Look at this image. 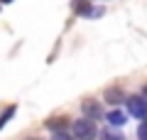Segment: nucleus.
<instances>
[{
  "mask_svg": "<svg viewBox=\"0 0 147 140\" xmlns=\"http://www.w3.org/2000/svg\"><path fill=\"white\" fill-rule=\"evenodd\" d=\"M52 140H71V138H69L66 133H54V138H52Z\"/></svg>",
  "mask_w": 147,
  "mask_h": 140,
  "instance_id": "obj_9",
  "label": "nucleus"
},
{
  "mask_svg": "<svg viewBox=\"0 0 147 140\" xmlns=\"http://www.w3.org/2000/svg\"><path fill=\"white\" fill-rule=\"evenodd\" d=\"M71 7H74V12L81 15V17H98V15H103V7H100V10H93L91 0H74Z\"/></svg>",
  "mask_w": 147,
  "mask_h": 140,
  "instance_id": "obj_3",
  "label": "nucleus"
},
{
  "mask_svg": "<svg viewBox=\"0 0 147 140\" xmlns=\"http://www.w3.org/2000/svg\"><path fill=\"white\" fill-rule=\"evenodd\" d=\"M142 99H147V86H145V91H142Z\"/></svg>",
  "mask_w": 147,
  "mask_h": 140,
  "instance_id": "obj_11",
  "label": "nucleus"
},
{
  "mask_svg": "<svg viewBox=\"0 0 147 140\" xmlns=\"http://www.w3.org/2000/svg\"><path fill=\"white\" fill-rule=\"evenodd\" d=\"M84 113L88 120H98L100 116H103V111H100V106L96 103V101H84Z\"/></svg>",
  "mask_w": 147,
  "mask_h": 140,
  "instance_id": "obj_4",
  "label": "nucleus"
},
{
  "mask_svg": "<svg viewBox=\"0 0 147 140\" xmlns=\"http://www.w3.org/2000/svg\"><path fill=\"white\" fill-rule=\"evenodd\" d=\"M103 96H105L108 103H120V101H123V91H120V88H108Z\"/></svg>",
  "mask_w": 147,
  "mask_h": 140,
  "instance_id": "obj_6",
  "label": "nucleus"
},
{
  "mask_svg": "<svg viewBox=\"0 0 147 140\" xmlns=\"http://www.w3.org/2000/svg\"><path fill=\"white\" fill-rule=\"evenodd\" d=\"M0 3H12V0H0Z\"/></svg>",
  "mask_w": 147,
  "mask_h": 140,
  "instance_id": "obj_12",
  "label": "nucleus"
},
{
  "mask_svg": "<svg viewBox=\"0 0 147 140\" xmlns=\"http://www.w3.org/2000/svg\"><path fill=\"white\" fill-rule=\"evenodd\" d=\"M71 133H74V138H76V140H93L98 130H96L93 120L79 118V120H74V123H71Z\"/></svg>",
  "mask_w": 147,
  "mask_h": 140,
  "instance_id": "obj_1",
  "label": "nucleus"
},
{
  "mask_svg": "<svg viewBox=\"0 0 147 140\" xmlns=\"http://www.w3.org/2000/svg\"><path fill=\"white\" fill-rule=\"evenodd\" d=\"M15 113H17V106H7V108L3 111V113H0V130L5 128V123H7V120H10Z\"/></svg>",
  "mask_w": 147,
  "mask_h": 140,
  "instance_id": "obj_7",
  "label": "nucleus"
},
{
  "mask_svg": "<svg viewBox=\"0 0 147 140\" xmlns=\"http://www.w3.org/2000/svg\"><path fill=\"white\" fill-rule=\"evenodd\" d=\"M105 140H123V135H110V133H103Z\"/></svg>",
  "mask_w": 147,
  "mask_h": 140,
  "instance_id": "obj_10",
  "label": "nucleus"
},
{
  "mask_svg": "<svg viewBox=\"0 0 147 140\" xmlns=\"http://www.w3.org/2000/svg\"><path fill=\"white\" fill-rule=\"evenodd\" d=\"M137 138H140V140H147V120L137 128Z\"/></svg>",
  "mask_w": 147,
  "mask_h": 140,
  "instance_id": "obj_8",
  "label": "nucleus"
},
{
  "mask_svg": "<svg viewBox=\"0 0 147 140\" xmlns=\"http://www.w3.org/2000/svg\"><path fill=\"white\" fill-rule=\"evenodd\" d=\"M105 118H108V123H110V125H115V128H120V125H125V123H127V116L123 113V111H110Z\"/></svg>",
  "mask_w": 147,
  "mask_h": 140,
  "instance_id": "obj_5",
  "label": "nucleus"
},
{
  "mask_svg": "<svg viewBox=\"0 0 147 140\" xmlns=\"http://www.w3.org/2000/svg\"><path fill=\"white\" fill-rule=\"evenodd\" d=\"M127 113L135 118L147 120V99L142 96H127Z\"/></svg>",
  "mask_w": 147,
  "mask_h": 140,
  "instance_id": "obj_2",
  "label": "nucleus"
}]
</instances>
